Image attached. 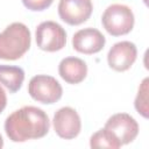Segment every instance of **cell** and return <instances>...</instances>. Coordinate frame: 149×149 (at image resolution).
<instances>
[{
    "label": "cell",
    "mask_w": 149,
    "mask_h": 149,
    "mask_svg": "<svg viewBox=\"0 0 149 149\" xmlns=\"http://www.w3.org/2000/svg\"><path fill=\"white\" fill-rule=\"evenodd\" d=\"M50 128L47 113L35 106H23L9 114L5 121V130L13 142H26L44 137Z\"/></svg>",
    "instance_id": "obj_1"
},
{
    "label": "cell",
    "mask_w": 149,
    "mask_h": 149,
    "mask_svg": "<svg viewBox=\"0 0 149 149\" xmlns=\"http://www.w3.org/2000/svg\"><path fill=\"white\" fill-rule=\"evenodd\" d=\"M30 31L21 22H13L0 33V59L15 61L30 48Z\"/></svg>",
    "instance_id": "obj_2"
},
{
    "label": "cell",
    "mask_w": 149,
    "mask_h": 149,
    "mask_svg": "<svg viewBox=\"0 0 149 149\" xmlns=\"http://www.w3.org/2000/svg\"><path fill=\"white\" fill-rule=\"evenodd\" d=\"M134 21L133 10L121 3L108 6L101 16V23L105 30L112 36H121L130 33L134 27Z\"/></svg>",
    "instance_id": "obj_3"
},
{
    "label": "cell",
    "mask_w": 149,
    "mask_h": 149,
    "mask_svg": "<svg viewBox=\"0 0 149 149\" xmlns=\"http://www.w3.org/2000/svg\"><path fill=\"white\" fill-rule=\"evenodd\" d=\"M28 93L34 100L50 105L62 98L63 88L56 78L47 74H37L30 79Z\"/></svg>",
    "instance_id": "obj_4"
},
{
    "label": "cell",
    "mask_w": 149,
    "mask_h": 149,
    "mask_svg": "<svg viewBox=\"0 0 149 149\" xmlns=\"http://www.w3.org/2000/svg\"><path fill=\"white\" fill-rule=\"evenodd\" d=\"M36 44L41 50L55 52L62 50L66 43V33L55 21L41 22L35 31Z\"/></svg>",
    "instance_id": "obj_5"
},
{
    "label": "cell",
    "mask_w": 149,
    "mask_h": 149,
    "mask_svg": "<svg viewBox=\"0 0 149 149\" xmlns=\"http://www.w3.org/2000/svg\"><path fill=\"white\" fill-rule=\"evenodd\" d=\"M91 0H59L58 15L70 26H78L87 21L92 14Z\"/></svg>",
    "instance_id": "obj_6"
},
{
    "label": "cell",
    "mask_w": 149,
    "mask_h": 149,
    "mask_svg": "<svg viewBox=\"0 0 149 149\" xmlns=\"http://www.w3.org/2000/svg\"><path fill=\"white\" fill-rule=\"evenodd\" d=\"M52 125L56 134L65 140H71L78 136L81 129L80 116L72 107L59 108L52 119Z\"/></svg>",
    "instance_id": "obj_7"
},
{
    "label": "cell",
    "mask_w": 149,
    "mask_h": 149,
    "mask_svg": "<svg viewBox=\"0 0 149 149\" xmlns=\"http://www.w3.org/2000/svg\"><path fill=\"white\" fill-rule=\"evenodd\" d=\"M104 128L113 133L121 144L133 142L139 134V125L136 120L127 113H116L112 115L106 121Z\"/></svg>",
    "instance_id": "obj_8"
},
{
    "label": "cell",
    "mask_w": 149,
    "mask_h": 149,
    "mask_svg": "<svg viewBox=\"0 0 149 149\" xmlns=\"http://www.w3.org/2000/svg\"><path fill=\"white\" fill-rule=\"evenodd\" d=\"M137 49L133 42L121 41L115 43L107 54V62L111 69L118 72H123L130 69L136 61Z\"/></svg>",
    "instance_id": "obj_9"
},
{
    "label": "cell",
    "mask_w": 149,
    "mask_h": 149,
    "mask_svg": "<svg viewBox=\"0 0 149 149\" xmlns=\"http://www.w3.org/2000/svg\"><path fill=\"white\" fill-rule=\"evenodd\" d=\"M106 43L105 36L95 28H84L74 33L72 47L76 51L85 55H93L102 50Z\"/></svg>",
    "instance_id": "obj_10"
},
{
    "label": "cell",
    "mask_w": 149,
    "mask_h": 149,
    "mask_svg": "<svg viewBox=\"0 0 149 149\" xmlns=\"http://www.w3.org/2000/svg\"><path fill=\"white\" fill-rule=\"evenodd\" d=\"M58 73L66 83L79 84L87 74V65L78 57H65L58 65Z\"/></svg>",
    "instance_id": "obj_11"
},
{
    "label": "cell",
    "mask_w": 149,
    "mask_h": 149,
    "mask_svg": "<svg viewBox=\"0 0 149 149\" xmlns=\"http://www.w3.org/2000/svg\"><path fill=\"white\" fill-rule=\"evenodd\" d=\"M24 80V72L19 66L0 65V85H3L9 93L17 92Z\"/></svg>",
    "instance_id": "obj_12"
},
{
    "label": "cell",
    "mask_w": 149,
    "mask_h": 149,
    "mask_svg": "<svg viewBox=\"0 0 149 149\" xmlns=\"http://www.w3.org/2000/svg\"><path fill=\"white\" fill-rule=\"evenodd\" d=\"M90 146H91V148H112V149H118L122 144L115 137V135L113 133H111L106 128H102V129H99L98 132H95L91 136Z\"/></svg>",
    "instance_id": "obj_13"
},
{
    "label": "cell",
    "mask_w": 149,
    "mask_h": 149,
    "mask_svg": "<svg viewBox=\"0 0 149 149\" xmlns=\"http://www.w3.org/2000/svg\"><path fill=\"white\" fill-rule=\"evenodd\" d=\"M148 83H149L148 78H144L142 80V83L139 87L137 95L135 98V102H134L136 111L143 118H148V112H149V108H148Z\"/></svg>",
    "instance_id": "obj_14"
},
{
    "label": "cell",
    "mask_w": 149,
    "mask_h": 149,
    "mask_svg": "<svg viewBox=\"0 0 149 149\" xmlns=\"http://www.w3.org/2000/svg\"><path fill=\"white\" fill-rule=\"evenodd\" d=\"M54 0H22L23 6L33 12H41L51 6Z\"/></svg>",
    "instance_id": "obj_15"
},
{
    "label": "cell",
    "mask_w": 149,
    "mask_h": 149,
    "mask_svg": "<svg viewBox=\"0 0 149 149\" xmlns=\"http://www.w3.org/2000/svg\"><path fill=\"white\" fill-rule=\"evenodd\" d=\"M6 105H7V97H6L5 90H3L2 86L0 85V113L5 109Z\"/></svg>",
    "instance_id": "obj_16"
},
{
    "label": "cell",
    "mask_w": 149,
    "mask_h": 149,
    "mask_svg": "<svg viewBox=\"0 0 149 149\" xmlns=\"http://www.w3.org/2000/svg\"><path fill=\"white\" fill-rule=\"evenodd\" d=\"M3 147V140H2V136H1V134H0V149Z\"/></svg>",
    "instance_id": "obj_17"
}]
</instances>
